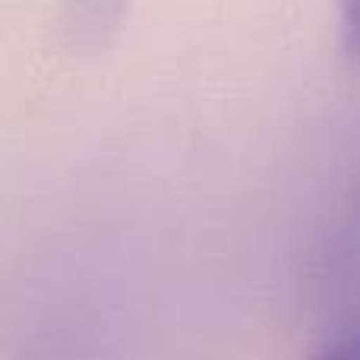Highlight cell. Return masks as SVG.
Instances as JSON below:
<instances>
[{"mask_svg":"<svg viewBox=\"0 0 360 360\" xmlns=\"http://www.w3.org/2000/svg\"><path fill=\"white\" fill-rule=\"evenodd\" d=\"M310 360H360V319L332 332V338H326Z\"/></svg>","mask_w":360,"mask_h":360,"instance_id":"7a4b0ae2","label":"cell"},{"mask_svg":"<svg viewBox=\"0 0 360 360\" xmlns=\"http://www.w3.org/2000/svg\"><path fill=\"white\" fill-rule=\"evenodd\" d=\"M338 25L345 54L360 63V0H338Z\"/></svg>","mask_w":360,"mask_h":360,"instance_id":"3957f363","label":"cell"},{"mask_svg":"<svg viewBox=\"0 0 360 360\" xmlns=\"http://www.w3.org/2000/svg\"><path fill=\"white\" fill-rule=\"evenodd\" d=\"M124 0H76L73 4V25L76 32H92L98 35V29H111L117 10Z\"/></svg>","mask_w":360,"mask_h":360,"instance_id":"6da1fadb","label":"cell"}]
</instances>
